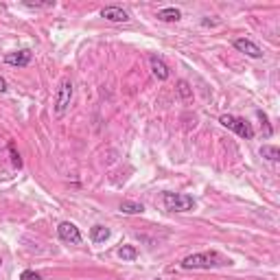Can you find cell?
Returning <instances> with one entry per match:
<instances>
[{"instance_id":"cell-1","label":"cell","mask_w":280,"mask_h":280,"mask_svg":"<svg viewBox=\"0 0 280 280\" xmlns=\"http://www.w3.org/2000/svg\"><path fill=\"white\" fill-rule=\"evenodd\" d=\"M230 265V260L221 256L219 252H199V254H190L182 260L184 269H212V267H221Z\"/></svg>"},{"instance_id":"cell-2","label":"cell","mask_w":280,"mask_h":280,"mask_svg":"<svg viewBox=\"0 0 280 280\" xmlns=\"http://www.w3.org/2000/svg\"><path fill=\"white\" fill-rule=\"evenodd\" d=\"M219 123L223 125V127L232 129L236 136H241V138L245 140H252L254 138V127L249 125L245 118H239V116H230V114H223L221 118H219Z\"/></svg>"},{"instance_id":"cell-3","label":"cell","mask_w":280,"mask_h":280,"mask_svg":"<svg viewBox=\"0 0 280 280\" xmlns=\"http://www.w3.org/2000/svg\"><path fill=\"white\" fill-rule=\"evenodd\" d=\"M164 208L171 212H188L195 208V199L190 195H180V193H164Z\"/></svg>"},{"instance_id":"cell-4","label":"cell","mask_w":280,"mask_h":280,"mask_svg":"<svg viewBox=\"0 0 280 280\" xmlns=\"http://www.w3.org/2000/svg\"><path fill=\"white\" fill-rule=\"evenodd\" d=\"M70 101H73V81L64 79L59 83V90H57V99H55V114L62 116L64 112L68 110Z\"/></svg>"},{"instance_id":"cell-5","label":"cell","mask_w":280,"mask_h":280,"mask_svg":"<svg viewBox=\"0 0 280 280\" xmlns=\"http://www.w3.org/2000/svg\"><path fill=\"white\" fill-rule=\"evenodd\" d=\"M57 234H59V239H62L64 243H73V245H79V243H81V232H79V228H77L75 223H70V221L59 223Z\"/></svg>"},{"instance_id":"cell-6","label":"cell","mask_w":280,"mask_h":280,"mask_svg":"<svg viewBox=\"0 0 280 280\" xmlns=\"http://www.w3.org/2000/svg\"><path fill=\"white\" fill-rule=\"evenodd\" d=\"M234 49L243 53V55H247V57H252V59H260L263 57V51H260V46L258 44H254L252 40H247V38H239V40H234Z\"/></svg>"},{"instance_id":"cell-7","label":"cell","mask_w":280,"mask_h":280,"mask_svg":"<svg viewBox=\"0 0 280 280\" xmlns=\"http://www.w3.org/2000/svg\"><path fill=\"white\" fill-rule=\"evenodd\" d=\"M29 62H31V51H29V49H22V51H18V53H9V55H5V64H9V66H16V68L29 66Z\"/></svg>"},{"instance_id":"cell-8","label":"cell","mask_w":280,"mask_h":280,"mask_svg":"<svg viewBox=\"0 0 280 280\" xmlns=\"http://www.w3.org/2000/svg\"><path fill=\"white\" fill-rule=\"evenodd\" d=\"M149 66H151L153 77H158L160 81H166V79H169V75H171V73H169V66H166V64H164L158 55H151V57H149Z\"/></svg>"},{"instance_id":"cell-9","label":"cell","mask_w":280,"mask_h":280,"mask_svg":"<svg viewBox=\"0 0 280 280\" xmlns=\"http://www.w3.org/2000/svg\"><path fill=\"white\" fill-rule=\"evenodd\" d=\"M101 18H105L110 22H127L129 14L123 7H103L101 9Z\"/></svg>"},{"instance_id":"cell-10","label":"cell","mask_w":280,"mask_h":280,"mask_svg":"<svg viewBox=\"0 0 280 280\" xmlns=\"http://www.w3.org/2000/svg\"><path fill=\"white\" fill-rule=\"evenodd\" d=\"M180 18H182V11L175 7H166V9L158 11V20H162V22H177Z\"/></svg>"},{"instance_id":"cell-11","label":"cell","mask_w":280,"mask_h":280,"mask_svg":"<svg viewBox=\"0 0 280 280\" xmlns=\"http://www.w3.org/2000/svg\"><path fill=\"white\" fill-rule=\"evenodd\" d=\"M90 236H92L94 243H103V241L110 239V230H107L105 225H94V228L90 230Z\"/></svg>"},{"instance_id":"cell-12","label":"cell","mask_w":280,"mask_h":280,"mask_svg":"<svg viewBox=\"0 0 280 280\" xmlns=\"http://www.w3.org/2000/svg\"><path fill=\"white\" fill-rule=\"evenodd\" d=\"M260 156L267 158L269 162H278V160H280V149L271 147V145H265V147H260Z\"/></svg>"},{"instance_id":"cell-13","label":"cell","mask_w":280,"mask_h":280,"mask_svg":"<svg viewBox=\"0 0 280 280\" xmlns=\"http://www.w3.org/2000/svg\"><path fill=\"white\" fill-rule=\"evenodd\" d=\"M121 210L125 214H140L142 210H145V206L138 204V201H123L121 204Z\"/></svg>"},{"instance_id":"cell-14","label":"cell","mask_w":280,"mask_h":280,"mask_svg":"<svg viewBox=\"0 0 280 280\" xmlns=\"http://www.w3.org/2000/svg\"><path fill=\"white\" fill-rule=\"evenodd\" d=\"M118 256H121L123 260H136L138 249H136L134 245H123V247H118Z\"/></svg>"},{"instance_id":"cell-15","label":"cell","mask_w":280,"mask_h":280,"mask_svg":"<svg viewBox=\"0 0 280 280\" xmlns=\"http://www.w3.org/2000/svg\"><path fill=\"white\" fill-rule=\"evenodd\" d=\"M25 7H31V9H51V7H55V0H46V3H31V0H25Z\"/></svg>"},{"instance_id":"cell-16","label":"cell","mask_w":280,"mask_h":280,"mask_svg":"<svg viewBox=\"0 0 280 280\" xmlns=\"http://www.w3.org/2000/svg\"><path fill=\"white\" fill-rule=\"evenodd\" d=\"M177 94H180L182 99H190V97H193V92H190V88H188L186 81H180V83H177Z\"/></svg>"},{"instance_id":"cell-17","label":"cell","mask_w":280,"mask_h":280,"mask_svg":"<svg viewBox=\"0 0 280 280\" xmlns=\"http://www.w3.org/2000/svg\"><path fill=\"white\" fill-rule=\"evenodd\" d=\"M20 280H42V276L38 271H33V269H27V271H22Z\"/></svg>"},{"instance_id":"cell-18","label":"cell","mask_w":280,"mask_h":280,"mask_svg":"<svg viewBox=\"0 0 280 280\" xmlns=\"http://www.w3.org/2000/svg\"><path fill=\"white\" fill-rule=\"evenodd\" d=\"M9 151H11V162H14V166H18V169H20V166H22V160H20V156L16 153V147L9 145Z\"/></svg>"},{"instance_id":"cell-19","label":"cell","mask_w":280,"mask_h":280,"mask_svg":"<svg viewBox=\"0 0 280 280\" xmlns=\"http://www.w3.org/2000/svg\"><path fill=\"white\" fill-rule=\"evenodd\" d=\"M0 92H7V81L0 77Z\"/></svg>"},{"instance_id":"cell-20","label":"cell","mask_w":280,"mask_h":280,"mask_svg":"<svg viewBox=\"0 0 280 280\" xmlns=\"http://www.w3.org/2000/svg\"><path fill=\"white\" fill-rule=\"evenodd\" d=\"M0 265H3V258H0Z\"/></svg>"}]
</instances>
